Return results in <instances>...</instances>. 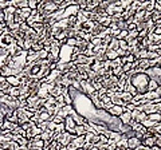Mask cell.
<instances>
[{"label": "cell", "mask_w": 161, "mask_h": 150, "mask_svg": "<svg viewBox=\"0 0 161 150\" xmlns=\"http://www.w3.org/2000/svg\"><path fill=\"white\" fill-rule=\"evenodd\" d=\"M129 82L137 90V93L141 95H145L148 93V84H149V82H150V78L148 77L145 73H137V74H134L133 77L129 78Z\"/></svg>", "instance_id": "obj_1"}, {"label": "cell", "mask_w": 161, "mask_h": 150, "mask_svg": "<svg viewBox=\"0 0 161 150\" xmlns=\"http://www.w3.org/2000/svg\"><path fill=\"white\" fill-rule=\"evenodd\" d=\"M106 111L109 112L110 115H113V117L120 118L121 115H122V112H125V111H127V110H126V107H122V106H116V105H113V106L110 107L109 110H106Z\"/></svg>", "instance_id": "obj_2"}, {"label": "cell", "mask_w": 161, "mask_h": 150, "mask_svg": "<svg viewBox=\"0 0 161 150\" xmlns=\"http://www.w3.org/2000/svg\"><path fill=\"white\" fill-rule=\"evenodd\" d=\"M141 142H142V146H145L148 149H152L156 145V137L154 135H152V137H144V139Z\"/></svg>", "instance_id": "obj_3"}, {"label": "cell", "mask_w": 161, "mask_h": 150, "mask_svg": "<svg viewBox=\"0 0 161 150\" xmlns=\"http://www.w3.org/2000/svg\"><path fill=\"white\" fill-rule=\"evenodd\" d=\"M120 121H121V123H122V125H130V123L133 122V119H132V112H130V111L122 112V115L120 117Z\"/></svg>", "instance_id": "obj_4"}, {"label": "cell", "mask_w": 161, "mask_h": 150, "mask_svg": "<svg viewBox=\"0 0 161 150\" xmlns=\"http://www.w3.org/2000/svg\"><path fill=\"white\" fill-rule=\"evenodd\" d=\"M141 145H142V142H141L138 138H136V137L127 139V148L132 149V150H136L137 148H140Z\"/></svg>", "instance_id": "obj_5"}, {"label": "cell", "mask_w": 161, "mask_h": 150, "mask_svg": "<svg viewBox=\"0 0 161 150\" xmlns=\"http://www.w3.org/2000/svg\"><path fill=\"white\" fill-rule=\"evenodd\" d=\"M5 80H7V83L9 84V86H12V87H20V79L18 77H13V75H11V77H7L5 78Z\"/></svg>", "instance_id": "obj_6"}, {"label": "cell", "mask_w": 161, "mask_h": 150, "mask_svg": "<svg viewBox=\"0 0 161 150\" xmlns=\"http://www.w3.org/2000/svg\"><path fill=\"white\" fill-rule=\"evenodd\" d=\"M74 130H75V135H77V137H85L86 133H87L83 125H77Z\"/></svg>", "instance_id": "obj_7"}, {"label": "cell", "mask_w": 161, "mask_h": 150, "mask_svg": "<svg viewBox=\"0 0 161 150\" xmlns=\"http://www.w3.org/2000/svg\"><path fill=\"white\" fill-rule=\"evenodd\" d=\"M98 23L103 27V28H109L110 24H112V18H110V16H103V18L99 19Z\"/></svg>", "instance_id": "obj_8"}, {"label": "cell", "mask_w": 161, "mask_h": 150, "mask_svg": "<svg viewBox=\"0 0 161 150\" xmlns=\"http://www.w3.org/2000/svg\"><path fill=\"white\" fill-rule=\"evenodd\" d=\"M120 48V40L117 38H113L112 42L107 44V50H113V51H117Z\"/></svg>", "instance_id": "obj_9"}, {"label": "cell", "mask_w": 161, "mask_h": 150, "mask_svg": "<svg viewBox=\"0 0 161 150\" xmlns=\"http://www.w3.org/2000/svg\"><path fill=\"white\" fill-rule=\"evenodd\" d=\"M106 56H107V60H110V62H114L116 59L120 58L117 51H113V50H106Z\"/></svg>", "instance_id": "obj_10"}, {"label": "cell", "mask_w": 161, "mask_h": 150, "mask_svg": "<svg viewBox=\"0 0 161 150\" xmlns=\"http://www.w3.org/2000/svg\"><path fill=\"white\" fill-rule=\"evenodd\" d=\"M148 119H149L150 122H153V123H159V122H161V114L160 112L150 114V115H148Z\"/></svg>", "instance_id": "obj_11"}, {"label": "cell", "mask_w": 161, "mask_h": 150, "mask_svg": "<svg viewBox=\"0 0 161 150\" xmlns=\"http://www.w3.org/2000/svg\"><path fill=\"white\" fill-rule=\"evenodd\" d=\"M159 83H157L156 80H153V79H150L149 82V84H148V93L149 91H157V88H159Z\"/></svg>", "instance_id": "obj_12"}, {"label": "cell", "mask_w": 161, "mask_h": 150, "mask_svg": "<svg viewBox=\"0 0 161 150\" xmlns=\"http://www.w3.org/2000/svg\"><path fill=\"white\" fill-rule=\"evenodd\" d=\"M99 99H101V102L103 103V106H106V105L112 103V98H110L107 94H105V95H101V97H99Z\"/></svg>", "instance_id": "obj_13"}, {"label": "cell", "mask_w": 161, "mask_h": 150, "mask_svg": "<svg viewBox=\"0 0 161 150\" xmlns=\"http://www.w3.org/2000/svg\"><path fill=\"white\" fill-rule=\"evenodd\" d=\"M39 3L40 2H36V0H30L28 2V8L31 9V11H35V9H38Z\"/></svg>", "instance_id": "obj_14"}, {"label": "cell", "mask_w": 161, "mask_h": 150, "mask_svg": "<svg viewBox=\"0 0 161 150\" xmlns=\"http://www.w3.org/2000/svg\"><path fill=\"white\" fill-rule=\"evenodd\" d=\"M132 70H133L132 63H125V64H122V73H123V74H129Z\"/></svg>", "instance_id": "obj_15"}, {"label": "cell", "mask_w": 161, "mask_h": 150, "mask_svg": "<svg viewBox=\"0 0 161 150\" xmlns=\"http://www.w3.org/2000/svg\"><path fill=\"white\" fill-rule=\"evenodd\" d=\"M157 58H159V55H157L156 51H148V54H146L148 60H154V59H157Z\"/></svg>", "instance_id": "obj_16"}, {"label": "cell", "mask_w": 161, "mask_h": 150, "mask_svg": "<svg viewBox=\"0 0 161 150\" xmlns=\"http://www.w3.org/2000/svg\"><path fill=\"white\" fill-rule=\"evenodd\" d=\"M52 122H54V123H55V125H59V123H65V118H63V117H60L59 114H56L55 117L52 118Z\"/></svg>", "instance_id": "obj_17"}, {"label": "cell", "mask_w": 161, "mask_h": 150, "mask_svg": "<svg viewBox=\"0 0 161 150\" xmlns=\"http://www.w3.org/2000/svg\"><path fill=\"white\" fill-rule=\"evenodd\" d=\"M97 134H94V133H86V135H85V141L87 142V144H91V141H93V138L95 137Z\"/></svg>", "instance_id": "obj_18"}, {"label": "cell", "mask_w": 161, "mask_h": 150, "mask_svg": "<svg viewBox=\"0 0 161 150\" xmlns=\"http://www.w3.org/2000/svg\"><path fill=\"white\" fill-rule=\"evenodd\" d=\"M120 48L123 51H129V44L126 40H120Z\"/></svg>", "instance_id": "obj_19"}, {"label": "cell", "mask_w": 161, "mask_h": 150, "mask_svg": "<svg viewBox=\"0 0 161 150\" xmlns=\"http://www.w3.org/2000/svg\"><path fill=\"white\" fill-rule=\"evenodd\" d=\"M153 35H156V36H161V27L156 26V28H154V31H153Z\"/></svg>", "instance_id": "obj_20"}, {"label": "cell", "mask_w": 161, "mask_h": 150, "mask_svg": "<svg viewBox=\"0 0 161 150\" xmlns=\"http://www.w3.org/2000/svg\"><path fill=\"white\" fill-rule=\"evenodd\" d=\"M134 60H136V59H134V55H132V54L126 56V62H127V63H133Z\"/></svg>", "instance_id": "obj_21"}, {"label": "cell", "mask_w": 161, "mask_h": 150, "mask_svg": "<svg viewBox=\"0 0 161 150\" xmlns=\"http://www.w3.org/2000/svg\"><path fill=\"white\" fill-rule=\"evenodd\" d=\"M136 150H150V149H148V148H145V146H142V145H141L140 148H137Z\"/></svg>", "instance_id": "obj_22"}, {"label": "cell", "mask_w": 161, "mask_h": 150, "mask_svg": "<svg viewBox=\"0 0 161 150\" xmlns=\"http://www.w3.org/2000/svg\"><path fill=\"white\" fill-rule=\"evenodd\" d=\"M150 150H161V148H159V146H156V145H154V146H153V148L150 149Z\"/></svg>", "instance_id": "obj_23"}]
</instances>
